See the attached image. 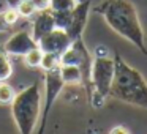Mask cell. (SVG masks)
Returning a JSON list of instances; mask_svg holds the SVG:
<instances>
[{
	"label": "cell",
	"mask_w": 147,
	"mask_h": 134,
	"mask_svg": "<svg viewBox=\"0 0 147 134\" xmlns=\"http://www.w3.org/2000/svg\"><path fill=\"white\" fill-rule=\"evenodd\" d=\"M95 11L101 14L106 24L115 33L128 40L142 54L147 55L146 36L139 21V14L130 0H103L95 8Z\"/></svg>",
	"instance_id": "1"
},
{
	"label": "cell",
	"mask_w": 147,
	"mask_h": 134,
	"mask_svg": "<svg viewBox=\"0 0 147 134\" xmlns=\"http://www.w3.org/2000/svg\"><path fill=\"white\" fill-rule=\"evenodd\" d=\"M115 73L109 96L123 103L147 109V80L138 70L127 63L119 54L114 55Z\"/></svg>",
	"instance_id": "2"
},
{
	"label": "cell",
	"mask_w": 147,
	"mask_h": 134,
	"mask_svg": "<svg viewBox=\"0 0 147 134\" xmlns=\"http://www.w3.org/2000/svg\"><path fill=\"white\" fill-rule=\"evenodd\" d=\"M41 101L43 96L36 82L16 93L14 99L11 101V114L19 134H33V129L41 115Z\"/></svg>",
	"instance_id": "3"
},
{
	"label": "cell",
	"mask_w": 147,
	"mask_h": 134,
	"mask_svg": "<svg viewBox=\"0 0 147 134\" xmlns=\"http://www.w3.org/2000/svg\"><path fill=\"white\" fill-rule=\"evenodd\" d=\"M114 58L109 55H105V57L93 55L92 68H90V85L93 87L96 93H100L105 98L109 96V90H111L112 80H114Z\"/></svg>",
	"instance_id": "4"
},
{
	"label": "cell",
	"mask_w": 147,
	"mask_h": 134,
	"mask_svg": "<svg viewBox=\"0 0 147 134\" xmlns=\"http://www.w3.org/2000/svg\"><path fill=\"white\" fill-rule=\"evenodd\" d=\"M63 87H65V82L62 80V76H60V66L45 71V101H43L41 115H40V129H38L40 134H43V131H45L49 112H51L52 106H54L55 99L60 95Z\"/></svg>",
	"instance_id": "5"
},
{
	"label": "cell",
	"mask_w": 147,
	"mask_h": 134,
	"mask_svg": "<svg viewBox=\"0 0 147 134\" xmlns=\"http://www.w3.org/2000/svg\"><path fill=\"white\" fill-rule=\"evenodd\" d=\"M71 38L65 30L62 29H54L49 33H46L41 40L38 41V48L43 52H49V54H55L60 55L67 48H70L71 44Z\"/></svg>",
	"instance_id": "6"
},
{
	"label": "cell",
	"mask_w": 147,
	"mask_h": 134,
	"mask_svg": "<svg viewBox=\"0 0 147 134\" xmlns=\"http://www.w3.org/2000/svg\"><path fill=\"white\" fill-rule=\"evenodd\" d=\"M36 46H38V43L33 40L32 33L27 30H19L5 41L3 49L8 55H26Z\"/></svg>",
	"instance_id": "7"
},
{
	"label": "cell",
	"mask_w": 147,
	"mask_h": 134,
	"mask_svg": "<svg viewBox=\"0 0 147 134\" xmlns=\"http://www.w3.org/2000/svg\"><path fill=\"white\" fill-rule=\"evenodd\" d=\"M89 8H90V0H84V2H79L71 10V22H70V27L65 30L70 35L71 41L82 38L84 29H86V24H87V17H89Z\"/></svg>",
	"instance_id": "8"
},
{
	"label": "cell",
	"mask_w": 147,
	"mask_h": 134,
	"mask_svg": "<svg viewBox=\"0 0 147 134\" xmlns=\"http://www.w3.org/2000/svg\"><path fill=\"white\" fill-rule=\"evenodd\" d=\"M55 29V22H54V16H52V10H43V11H36L35 17L32 21V36L36 43L51 30Z\"/></svg>",
	"instance_id": "9"
},
{
	"label": "cell",
	"mask_w": 147,
	"mask_h": 134,
	"mask_svg": "<svg viewBox=\"0 0 147 134\" xmlns=\"http://www.w3.org/2000/svg\"><path fill=\"white\" fill-rule=\"evenodd\" d=\"M60 76L65 84H82V73L79 66L60 65Z\"/></svg>",
	"instance_id": "10"
},
{
	"label": "cell",
	"mask_w": 147,
	"mask_h": 134,
	"mask_svg": "<svg viewBox=\"0 0 147 134\" xmlns=\"http://www.w3.org/2000/svg\"><path fill=\"white\" fill-rule=\"evenodd\" d=\"M11 74H13V65H11L10 55L5 52L3 46H2L0 48V82L10 79Z\"/></svg>",
	"instance_id": "11"
},
{
	"label": "cell",
	"mask_w": 147,
	"mask_h": 134,
	"mask_svg": "<svg viewBox=\"0 0 147 134\" xmlns=\"http://www.w3.org/2000/svg\"><path fill=\"white\" fill-rule=\"evenodd\" d=\"M22 57H24V63H26L29 68H38L40 63H41L43 51L36 46V48H33L32 51H29L26 55H22Z\"/></svg>",
	"instance_id": "12"
},
{
	"label": "cell",
	"mask_w": 147,
	"mask_h": 134,
	"mask_svg": "<svg viewBox=\"0 0 147 134\" xmlns=\"http://www.w3.org/2000/svg\"><path fill=\"white\" fill-rule=\"evenodd\" d=\"M59 57H60V55L49 54V52H43L40 68H41L43 71H49V70H54V68L60 66V58Z\"/></svg>",
	"instance_id": "13"
},
{
	"label": "cell",
	"mask_w": 147,
	"mask_h": 134,
	"mask_svg": "<svg viewBox=\"0 0 147 134\" xmlns=\"http://www.w3.org/2000/svg\"><path fill=\"white\" fill-rule=\"evenodd\" d=\"M52 16H54L55 29L67 30L68 27H70V22H71V11H52Z\"/></svg>",
	"instance_id": "14"
},
{
	"label": "cell",
	"mask_w": 147,
	"mask_h": 134,
	"mask_svg": "<svg viewBox=\"0 0 147 134\" xmlns=\"http://www.w3.org/2000/svg\"><path fill=\"white\" fill-rule=\"evenodd\" d=\"M14 96H16V93L10 84L0 82V104H11Z\"/></svg>",
	"instance_id": "15"
},
{
	"label": "cell",
	"mask_w": 147,
	"mask_h": 134,
	"mask_svg": "<svg viewBox=\"0 0 147 134\" xmlns=\"http://www.w3.org/2000/svg\"><path fill=\"white\" fill-rule=\"evenodd\" d=\"M14 8L18 10L19 16H22V17H32V16H35V13H36L35 7L32 5L30 0H19Z\"/></svg>",
	"instance_id": "16"
},
{
	"label": "cell",
	"mask_w": 147,
	"mask_h": 134,
	"mask_svg": "<svg viewBox=\"0 0 147 134\" xmlns=\"http://www.w3.org/2000/svg\"><path fill=\"white\" fill-rule=\"evenodd\" d=\"M76 5V0H51L52 11H71Z\"/></svg>",
	"instance_id": "17"
},
{
	"label": "cell",
	"mask_w": 147,
	"mask_h": 134,
	"mask_svg": "<svg viewBox=\"0 0 147 134\" xmlns=\"http://www.w3.org/2000/svg\"><path fill=\"white\" fill-rule=\"evenodd\" d=\"M3 16H5V19H7V22L10 24V25L16 24L18 19L21 17L19 13H18V10H16V8H13V7H10L8 10H5V11H3Z\"/></svg>",
	"instance_id": "18"
},
{
	"label": "cell",
	"mask_w": 147,
	"mask_h": 134,
	"mask_svg": "<svg viewBox=\"0 0 147 134\" xmlns=\"http://www.w3.org/2000/svg\"><path fill=\"white\" fill-rule=\"evenodd\" d=\"M32 5L35 7L36 11H43V10H49L51 8V0H30Z\"/></svg>",
	"instance_id": "19"
},
{
	"label": "cell",
	"mask_w": 147,
	"mask_h": 134,
	"mask_svg": "<svg viewBox=\"0 0 147 134\" xmlns=\"http://www.w3.org/2000/svg\"><path fill=\"white\" fill-rule=\"evenodd\" d=\"M10 24L7 22V19H5V16H3V13H0V33H3V32H7L8 29H10Z\"/></svg>",
	"instance_id": "20"
},
{
	"label": "cell",
	"mask_w": 147,
	"mask_h": 134,
	"mask_svg": "<svg viewBox=\"0 0 147 134\" xmlns=\"http://www.w3.org/2000/svg\"><path fill=\"white\" fill-rule=\"evenodd\" d=\"M109 134H128V131L125 129L123 126H114L111 131H109Z\"/></svg>",
	"instance_id": "21"
},
{
	"label": "cell",
	"mask_w": 147,
	"mask_h": 134,
	"mask_svg": "<svg viewBox=\"0 0 147 134\" xmlns=\"http://www.w3.org/2000/svg\"><path fill=\"white\" fill-rule=\"evenodd\" d=\"M10 7H13L10 0H0V13H3V11L8 10Z\"/></svg>",
	"instance_id": "22"
},
{
	"label": "cell",
	"mask_w": 147,
	"mask_h": 134,
	"mask_svg": "<svg viewBox=\"0 0 147 134\" xmlns=\"http://www.w3.org/2000/svg\"><path fill=\"white\" fill-rule=\"evenodd\" d=\"M76 2H78V3H79V2H84V0H76Z\"/></svg>",
	"instance_id": "23"
},
{
	"label": "cell",
	"mask_w": 147,
	"mask_h": 134,
	"mask_svg": "<svg viewBox=\"0 0 147 134\" xmlns=\"http://www.w3.org/2000/svg\"><path fill=\"white\" fill-rule=\"evenodd\" d=\"M10 2H11V0H10Z\"/></svg>",
	"instance_id": "24"
}]
</instances>
